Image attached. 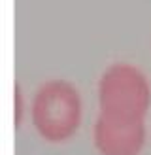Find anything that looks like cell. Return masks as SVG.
Listing matches in <instances>:
<instances>
[{
	"instance_id": "1",
	"label": "cell",
	"mask_w": 151,
	"mask_h": 155,
	"mask_svg": "<svg viewBox=\"0 0 151 155\" xmlns=\"http://www.w3.org/2000/svg\"><path fill=\"white\" fill-rule=\"evenodd\" d=\"M151 104V85L138 66L115 63L106 68L98 81L100 114L119 123L146 119Z\"/></svg>"
},
{
	"instance_id": "2",
	"label": "cell",
	"mask_w": 151,
	"mask_h": 155,
	"mask_svg": "<svg viewBox=\"0 0 151 155\" xmlns=\"http://www.w3.org/2000/svg\"><path fill=\"white\" fill-rule=\"evenodd\" d=\"M32 125L45 142L60 144L78 133L81 125V97L66 80H49L32 98Z\"/></svg>"
},
{
	"instance_id": "3",
	"label": "cell",
	"mask_w": 151,
	"mask_h": 155,
	"mask_svg": "<svg viewBox=\"0 0 151 155\" xmlns=\"http://www.w3.org/2000/svg\"><path fill=\"white\" fill-rule=\"evenodd\" d=\"M93 142L100 155H140L146 144V123H119L100 114L95 121Z\"/></svg>"
},
{
	"instance_id": "4",
	"label": "cell",
	"mask_w": 151,
	"mask_h": 155,
	"mask_svg": "<svg viewBox=\"0 0 151 155\" xmlns=\"http://www.w3.org/2000/svg\"><path fill=\"white\" fill-rule=\"evenodd\" d=\"M23 119V93H21V87L17 85L15 87V123H21Z\"/></svg>"
}]
</instances>
